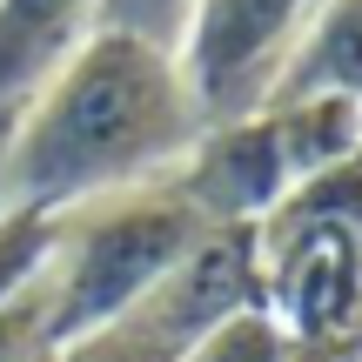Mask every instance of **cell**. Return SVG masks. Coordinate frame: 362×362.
Masks as SVG:
<instances>
[{
  "mask_svg": "<svg viewBox=\"0 0 362 362\" xmlns=\"http://www.w3.org/2000/svg\"><path fill=\"white\" fill-rule=\"evenodd\" d=\"M262 115H269V134H275V148H282L296 188L362 141V107H349V101H275V107H262Z\"/></svg>",
  "mask_w": 362,
  "mask_h": 362,
  "instance_id": "cell-9",
  "label": "cell"
},
{
  "mask_svg": "<svg viewBox=\"0 0 362 362\" xmlns=\"http://www.w3.org/2000/svg\"><path fill=\"white\" fill-rule=\"evenodd\" d=\"M168 188L188 202L202 228H262L288 202L296 181H288V161L269 134V115H248L194 134L188 161L168 175Z\"/></svg>",
  "mask_w": 362,
  "mask_h": 362,
  "instance_id": "cell-6",
  "label": "cell"
},
{
  "mask_svg": "<svg viewBox=\"0 0 362 362\" xmlns=\"http://www.w3.org/2000/svg\"><path fill=\"white\" fill-rule=\"evenodd\" d=\"M262 315L282 342L362 336V235L322 228V221H262Z\"/></svg>",
  "mask_w": 362,
  "mask_h": 362,
  "instance_id": "cell-4",
  "label": "cell"
},
{
  "mask_svg": "<svg viewBox=\"0 0 362 362\" xmlns=\"http://www.w3.org/2000/svg\"><path fill=\"white\" fill-rule=\"evenodd\" d=\"M0 221H7V194H0Z\"/></svg>",
  "mask_w": 362,
  "mask_h": 362,
  "instance_id": "cell-17",
  "label": "cell"
},
{
  "mask_svg": "<svg viewBox=\"0 0 362 362\" xmlns=\"http://www.w3.org/2000/svg\"><path fill=\"white\" fill-rule=\"evenodd\" d=\"M282 362H362V336H322V342H282Z\"/></svg>",
  "mask_w": 362,
  "mask_h": 362,
  "instance_id": "cell-16",
  "label": "cell"
},
{
  "mask_svg": "<svg viewBox=\"0 0 362 362\" xmlns=\"http://www.w3.org/2000/svg\"><path fill=\"white\" fill-rule=\"evenodd\" d=\"M262 309V255H255V228H202L194 248L134 302L128 322L134 336H148L161 356H188L194 342H208L215 329L242 322Z\"/></svg>",
  "mask_w": 362,
  "mask_h": 362,
  "instance_id": "cell-5",
  "label": "cell"
},
{
  "mask_svg": "<svg viewBox=\"0 0 362 362\" xmlns=\"http://www.w3.org/2000/svg\"><path fill=\"white\" fill-rule=\"evenodd\" d=\"M275 101H349L362 107V0H322L302 27ZM269 101V107H275Z\"/></svg>",
  "mask_w": 362,
  "mask_h": 362,
  "instance_id": "cell-8",
  "label": "cell"
},
{
  "mask_svg": "<svg viewBox=\"0 0 362 362\" xmlns=\"http://www.w3.org/2000/svg\"><path fill=\"white\" fill-rule=\"evenodd\" d=\"M54 362H175V356H161L155 342L134 336L128 322H107V329H88V336L61 342V349H54Z\"/></svg>",
  "mask_w": 362,
  "mask_h": 362,
  "instance_id": "cell-15",
  "label": "cell"
},
{
  "mask_svg": "<svg viewBox=\"0 0 362 362\" xmlns=\"http://www.w3.org/2000/svg\"><path fill=\"white\" fill-rule=\"evenodd\" d=\"M47 362H54V356H47Z\"/></svg>",
  "mask_w": 362,
  "mask_h": 362,
  "instance_id": "cell-18",
  "label": "cell"
},
{
  "mask_svg": "<svg viewBox=\"0 0 362 362\" xmlns=\"http://www.w3.org/2000/svg\"><path fill=\"white\" fill-rule=\"evenodd\" d=\"M101 34L94 0H0V128Z\"/></svg>",
  "mask_w": 362,
  "mask_h": 362,
  "instance_id": "cell-7",
  "label": "cell"
},
{
  "mask_svg": "<svg viewBox=\"0 0 362 362\" xmlns=\"http://www.w3.org/2000/svg\"><path fill=\"white\" fill-rule=\"evenodd\" d=\"M315 7L322 0H194L175 40V74L202 128L248 121L275 101Z\"/></svg>",
  "mask_w": 362,
  "mask_h": 362,
  "instance_id": "cell-3",
  "label": "cell"
},
{
  "mask_svg": "<svg viewBox=\"0 0 362 362\" xmlns=\"http://www.w3.org/2000/svg\"><path fill=\"white\" fill-rule=\"evenodd\" d=\"M194 235H202V221L188 215V202L168 181L54 215V248H47V275H40L54 349L128 315L194 248Z\"/></svg>",
  "mask_w": 362,
  "mask_h": 362,
  "instance_id": "cell-2",
  "label": "cell"
},
{
  "mask_svg": "<svg viewBox=\"0 0 362 362\" xmlns=\"http://www.w3.org/2000/svg\"><path fill=\"white\" fill-rule=\"evenodd\" d=\"M181 362H282V329L255 309V315H242V322L215 329L208 342H194Z\"/></svg>",
  "mask_w": 362,
  "mask_h": 362,
  "instance_id": "cell-13",
  "label": "cell"
},
{
  "mask_svg": "<svg viewBox=\"0 0 362 362\" xmlns=\"http://www.w3.org/2000/svg\"><path fill=\"white\" fill-rule=\"evenodd\" d=\"M202 115L175 54L94 34L21 115L0 128L7 215H67L128 188H155L188 161Z\"/></svg>",
  "mask_w": 362,
  "mask_h": 362,
  "instance_id": "cell-1",
  "label": "cell"
},
{
  "mask_svg": "<svg viewBox=\"0 0 362 362\" xmlns=\"http://www.w3.org/2000/svg\"><path fill=\"white\" fill-rule=\"evenodd\" d=\"M54 356V329H47V296L27 288L21 302L0 309V362H47Z\"/></svg>",
  "mask_w": 362,
  "mask_h": 362,
  "instance_id": "cell-14",
  "label": "cell"
},
{
  "mask_svg": "<svg viewBox=\"0 0 362 362\" xmlns=\"http://www.w3.org/2000/svg\"><path fill=\"white\" fill-rule=\"evenodd\" d=\"M188 7L194 0H94V21H101V34H121V40H141V47L175 54Z\"/></svg>",
  "mask_w": 362,
  "mask_h": 362,
  "instance_id": "cell-12",
  "label": "cell"
},
{
  "mask_svg": "<svg viewBox=\"0 0 362 362\" xmlns=\"http://www.w3.org/2000/svg\"><path fill=\"white\" fill-rule=\"evenodd\" d=\"M275 215H282V221H322V228L362 235V141L342 161H329L322 175H309L302 188H288V202L275 208Z\"/></svg>",
  "mask_w": 362,
  "mask_h": 362,
  "instance_id": "cell-10",
  "label": "cell"
},
{
  "mask_svg": "<svg viewBox=\"0 0 362 362\" xmlns=\"http://www.w3.org/2000/svg\"><path fill=\"white\" fill-rule=\"evenodd\" d=\"M47 248H54V221L47 215H7L0 221V309L21 302L27 288H40Z\"/></svg>",
  "mask_w": 362,
  "mask_h": 362,
  "instance_id": "cell-11",
  "label": "cell"
}]
</instances>
